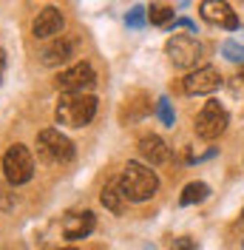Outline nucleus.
<instances>
[{
    "label": "nucleus",
    "mask_w": 244,
    "mask_h": 250,
    "mask_svg": "<svg viewBox=\"0 0 244 250\" xmlns=\"http://www.w3.org/2000/svg\"><path fill=\"white\" fill-rule=\"evenodd\" d=\"M74 51H77V43L71 37H62L60 34V37H54V40L40 51V62H43V65H62V62H68L74 57Z\"/></svg>",
    "instance_id": "f8f14e48"
},
{
    "label": "nucleus",
    "mask_w": 244,
    "mask_h": 250,
    "mask_svg": "<svg viewBox=\"0 0 244 250\" xmlns=\"http://www.w3.org/2000/svg\"><path fill=\"white\" fill-rule=\"evenodd\" d=\"M145 15H148V12H145L142 6H137V9H131V15L125 17V23H128L131 29H139V26L145 23Z\"/></svg>",
    "instance_id": "f3484780"
},
{
    "label": "nucleus",
    "mask_w": 244,
    "mask_h": 250,
    "mask_svg": "<svg viewBox=\"0 0 244 250\" xmlns=\"http://www.w3.org/2000/svg\"><path fill=\"white\" fill-rule=\"evenodd\" d=\"M165 51H168L170 62L176 68H193L199 62V57H202V46L190 34H173L168 40V46H165Z\"/></svg>",
    "instance_id": "0eeeda50"
},
{
    "label": "nucleus",
    "mask_w": 244,
    "mask_h": 250,
    "mask_svg": "<svg viewBox=\"0 0 244 250\" xmlns=\"http://www.w3.org/2000/svg\"><path fill=\"white\" fill-rule=\"evenodd\" d=\"M173 250H196V248H193V242H190L187 236H182V239L173 242Z\"/></svg>",
    "instance_id": "412c9836"
},
{
    "label": "nucleus",
    "mask_w": 244,
    "mask_h": 250,
    "mask_svg": "<svg viewBox=\"0 0 244 250\" xmlns=\"http://www.w3.org/2000/svg\"><path fill=\"white\" fill-rule=\"evenodd\" d=\"M15 208V193H9V188L0 185V210H12Z\"/></svg>",
    "instance_id": "a211bd4d"
},
{
    "label": "nucleus",
    "mask_w": 244,
    "mask_h": 250,
    "mask_svg": "<svg viewBox=\"0 0 244 250\" xmlns=\"http://www.w3.org/2000/svg\"><path fill=\"white\" fill-rule=\"evenodd\" d=\"M62 26H65V17L57 6H46L40 15L34 17V23H31V31H34V37L37 40H54V37H60L62 34Z\"/></svg>",
    "instance_id": "6e6552de"
},
{
    "label": "nucleus",
    "mask_w": 244,
    "mask_h": 250,
    "mask_svg": "<svg viewBox=\"0 0 244 250\" xmlns=\"http://www.w3.org/2000/svg\"><path fill=\"white\" fill-rule=\"evenodd\" d=\"M94 228H97V219H94L91 210H82V213H68V216L62 219V233H65V239H71V242L85 239Z\"/></svg>",
    "instance_id": "ddd939ff"
},
{
    "label": "nucleus",
    "mask_w": 244,
    "mask_h": 250,
    "mask_svg": "<svg viewBox=\"0 0 244 250\" xmlns=\"http://www.w3.org/2000/svg\"><path fill=\"white\" fill-rule=\"evenodd\" d=\"M139 154H142V159L151 165V168H156V165H165L170 159V148L168 142L162 140L159 134H145L142 140H139Z\"/></svg>",
    "instance_id": "9b49d317"
},
{
    "label": "nucleus",
    "mask_w": 244,
    "mask_h": 250,
    "mask_svg": "<svg viewBox=\"0 0 244 250\" xmlns=\"http://www.w3.org/2000/svg\"><path fill=\"white\" fill-rule=\"evenodd\" d=\"M148 20H151L153 26H168L170 20H173V9L170 6H151Z\"/></svg>",
    "instance_id": "dca6fc26"
},
{
    "label": "nucleus",
    "mask_w": 244,
    "mask_h": 250,
    "mask_svg": "<svg viewBox=\"0 0 244 250\" xmlns=\"http://www.w3.org/2000/svg\"><path fill=\"white\" fill-rule=\"evenodd\" d=\"M224 54H227L230 60H244V48L233 46V43H227V46H224Z\"/></svg>",
    "instance_id": "aec40b11"
},
{
    "label": "nucleus",
    "mask_w": 244,
    "mask_h": 250,
    "mask_svg": "<svg viewBox=\"0 0 244 250\" xmlns=\"http://www.w3.org/2000/svg\"><path fill=\"white\" fill-rule=\"evenodd\" d=\"M120 185L125 190V199L128 202H148L151 196H156V190H159V176L151 171V165L128 162L122 168Z\"/></svg>",
    "instance_id": "f257e3e1"
},
{
    "label": "nucleus",
    "mask_w": 244,
    "mask_h": 250,
    "mask_svg": "<svg viewBox=\"0 0 244 250\" xmlns=\"http://www.w3.org/2000/svg\"><path fill=\"white\" fill-rule=\"evenodd\" d=\"M37 154L48 165H68L74 159V142L57 128H43L37 134Z\"/></svg>",
    "instance_id": "7ed1b4c3"
},
{
    "label": "nucleus",
    "mask_w": 244,
    "mask_h": 250,
    "mask_svg": "<svg viewBox=\"0 0 244 250\" xmlns=\"http://www.w3.org/2000/svg\"><path fill=\"white\" fill-rule=\"evenodd\" d=\"M210 196V188L204 185V182H190V185H184L182 196H179V202L187 208V205H196V202H204Z\"/></svg>",
    "instance_id": "2eb2a0df"
},
{
    "label": "nucleus",
    "mask_w": 244,
    "mask_h": 250,
    "mask_svg": "<svg viewBox=\"0 0 244 250\" xmlns=\"http://www.w3.org/2000/svg\"><path fill=\"white\" fill-rule=\"evenodd\" d=\"M222 88V74L213 65H202L184 77V91L187 94H213Z\"/></svg>",
    "instance_id": "1a4fd4ad"
},
{
    "label": "nucleus",
    "mask_w": 244,
    "mask_h": 250,
    "mask_svg": "<svg viewBox=\"0 0 244 250\" xmlns=\"http://www.w3.org/2000/svg\"><path fill=\"white\" fill-rule=\"evenodd\" d=\"M3 173L9 179V185H26L34 176V156L26 145L17 142L3 154Z\"/></svg>",
    "instance_id": "20e7f679"
},
{
    "label": "nucleus",
    "mask_w": 244,
    "mask_h": 250,
    "mask_svg": "<svg viewBox=\"0 0 244 250\" xmlns=\"http://www.w3.org/2000/svg\"><path fill=\"white\" fill-rule=\"evenodd\" d=\"M224 131H227V111L222 108L216 100L204 103V108L199 111V117H196V134L202 140L213 142V140H219Z\"/></svg>",
    "instance_id": "39448f33"
},
{
    "label": "nucleus",
    "mask_w": 244,
    "mask_h": 250,
    "mask_svg": "<svg viewBox=\"0 0 244 250\" xmlns=\"http://www.w3.org/2000/svg\"><path fill=\"white\" fill-rule=\"evenodd\" d=\"M54 117L60 125H68V128H82L88 125L97 117V97L94 94H62L57 108H54Z\"/></svg>",
    "instance_id": "f03ea898"
},
{
    "label": "nucleus",
    "mask_w": 244,
    "mask_h": 250,
    "mask_svg": "<svg viewBox=\"0 0 244 250\" xmlns=\"http://www.w3.org/2000/svg\"><path fill=\"white\" fill-rule=\"evenodd\" d=\"M199 12H202V17L207 23H213V26H222V29H230V31L239 29V17L230 9V3H224V0H202Z\"/></svg>",
    "instance_id": "9d476101"
},
{
    "label": "nucleus",
    "mask_w": 244,
    "mask_h": 250,
    "mask_svg": "<svg viewBox=\"0 0 244 250\" xmlns=\"http://www.w3.org/2000/svg\"><path fill=\"white\" fill-rule=\"evenodd\" d=\"M62 250H77V248H62Z\"/></svg>",
    "instance_id": "5701e85b"
},
{
    "label": "nucleus",
    "mask_w": 244,
    "mask_h": 250,
    "mask_svg": "<svg viewBox=\"0 0 244 250\" xmlns=\"http://www.w3.org/2000/svg\"><path fill=\"white\" fill-rule=\"evenodd\" d=\"M100 202L105 205V210H111L114 216H122L125 213V190H122L120 179H111V182H105V188H102V193H100Z\"/></svg>",
    "instance_id": "4468645a"
},
{
    "label": "nucleus",
    "mask_w": 244,
    "mask_h": 250,
    "mask_svg": "<svg viewBox=\"0 0 244 250\" xmlns=\"http://www.w3.org/2000/svg\"><path fill=\"white\" fill-rule=\"evenodd\" d=\"M159 120H162L165 125H173V111H170V103L165 100V97L159 100Z\"/></svg>",
    "instance_id": "6ab92c4d"
},
{
    "label": "nucleus",
    "mask_w": 244,
    "mask_h": 250,
    "mask_svg": "<svg viewBox=\"0 0 244 250\" xmlns=\"http://www.w3.org/2000/svg\"><path fill=\"white\" fill-rule=\"evenodd\" d=\"M242 216H244V210H242Z\"/></svg>",
    "instance_id": "b1692460"
},
{
    "label": "nucleus",
    "mask_w": 244,
    "mask_h": 250,
    "mask_svg": "<svg viewBox=\"0 0 244 250\" xmlns=\"http://www.w3.org/2000/svg\"><path fill=\"white\" fill-rule=\"evenodd\" d=\"M97 74L88 62H74L71 68H65L60 77H57V91L60 94H85L88 88H94Z\"/></svg>",
    "instance_id": "423d86ee"
},
{
    "label": "nucleus",
    "mask_w": 244,
    "mask_h": 250,
    "mask_svg": "<svg viewBox=\"0 0 244 250\" xmlns=\"http://www.w3.org/2000/svg\"><path fill=\"white\" fill-rule=\"evenodd\" d=\"M239 80H244V68H242V74H239Z\"/></svg>",
    "instance_id": "4be33fe9"
}]
</instances>
